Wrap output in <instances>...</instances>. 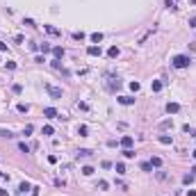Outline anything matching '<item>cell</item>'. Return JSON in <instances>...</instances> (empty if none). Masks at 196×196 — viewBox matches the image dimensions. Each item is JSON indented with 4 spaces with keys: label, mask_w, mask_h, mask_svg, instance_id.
Masks as SVG:
<instances>
[{
    "label": "cell",
    "mask_w": 196,
    "mask_h": 196,
    "mask_svg": "<svg viewBox=\"0 0 196 196\" xmlns=\"http://www.w3.org/2000/svg\"><path fill=\"white\" fill-rule=\"evenodd\" d=\"M192 5H196V0H192Z\"/></svg>",
    "instance_id": "b9f144b4"
},
{
    "label": "cell",
    "mask_w": 196,
    "mask_h": 196,
    "mask_svg": "<svg viewBox=\"0 0 196 196\" xmlns=\"http://www.w3.org/2000/svg\"><path fill=\"white\" fill-rule=\"evenodd\" d=\"M151 166H153V169H160V166H162V157H157V155L151 157Z\"/></svg>",
    "instance_id": "7c38bea8"
},
{
    "label": "cell",
    "mask_w": 196,
    "mask_h": 196,
    "mask_svg": "<svg viewBox=\"0 0 196 196\" xmlns=\"http://www.w3.org/2000/svg\"><path fill=\"white\" fill-rule=\"evenodd\" d=\"M43 116H48V119H57V109H55V107H46V109H43Z\"/></svg>",
    "instance_id": "52a82bcc"
},
{
    "label": "cell",
    "mask_w": 196,
    "mask_h": 196,
    "mask_svg": "<svg viewBox=\"0 0 196 196\" xmlns=\"http://www.w3.org/2000/svg\"><path fill=\"white\" fill-rule=\"evenodd\" d=\"M114 169H116V173H119V176H123V173H126V164H123V162H116V164H114Z\"/></svg>",
    "instance_id": "4fadbf2b"
},
{
    "label": "cell",
    "mask_w": 196,
    "mask_h": 196,
    "mask_svg": "<svg viewBox=\"0 0 196 196\" xmlns=\"http://www.w3.org/2000/svg\"><path fill=\"white\" fill-rule=\"evenodd\" d=\"M178 109H180V105H178V103H166V112H169V114H176Z\"/></svg>",
    "instance_id": "9c48e42d"
},
{
    "label": "cell",
    "mask_w": 196,
    "mask_h": 196,
    "mask_svg": "<svg viewBox=\"0 0 196 196\" xmlns=\"http://www.w3.org/2000/svg\"><path fill=\"white\" fill-rule=\"evenodd\" d=\"M39 50H43V53H48V50H53V48H50V43H41V46H39Z\"/></svg>",
    "instance_id": "4316f807"
},
{
    "label": "cell",
    "mask_w": 196,
    "mask_h": 196,
    "mask_svg": "<svg viewBox=\"0 0 196 196\" xmlns=\"http://www.w3.org/2000/svg\"><path fill=\"white\" fill-rule=\"evenodd\" d=\"M187 196H196V189H189V192H187Z\"/></svg>",
    "instance_id": "f35d334b"
},
{
    "label": "cell",
    "mask_w": 196,
    "mask_h": 196,
    "mask_svg": "<svg viewBox=\"0 0 196 196\" xmlns=\"http://www.w3.org/2000/svg\"><path fill=\"white\" fill-rule=\"evenodd\" d=\"M18 151H21V153H30V146H28L25 141H21V144H18Z\"/></svg>",
    "instance_id": "44dd1931"
},
{
    "label": "cell",
    "mask_w": 196,
    "mask_h": 196,
    "mask_svg": "<svg viewBox=\"0 0 196 196\" xmlns=\"http://www.w3.org/2000/svg\"><path fill=\"white\" fill-rule=\"evenodd\" d=\"M53 132H55L53 126H43V134H53Z\"/></svg>",
    "instance_id": "4dcf8cb0"
},
{
    "label": "cell",
    "mask_w": 196,
    "mask_h": 196,
    "mask_svg": "<svg viewBox=\"0 0 196 196\" xmlns=\"http://www.w3.org/2000/svg\"><path fill=\"white\" fill-rule=\"evenodd\" d=\"M109 185H107V180H98V185H96V189H100V192H105Z\"/></svg>",
    "instance_id": "e0dca14e"
},
{
    "label": "cell",
    "mask_w": 196,
    "mask_h": 196,
    "mask_svg": "<svg viewBox=\"0 0 196 196\" xmlns=\"http://www.w3.org/2000/svg\"><path fill=\"white\" fill-rule=\"evenodd\" d=\"M162 87H164V82H160V80H153L151 82V91H162Z\"/></svg>",
    "instance_id": "8fae6325"
},
{
    "label": "cell",
    "mask_w": 196,
    "mask_h": 196,
    "mask_svg": "<svg viewBox=\"0 0 196 196\" xmlns=\"http://www.w3.org/2000/svg\"><path fill=\"white\" fill-rule=\"evenodd\" d=\"M82 173H84V176H91V173H94V166H84Z\"/></svg>",
    "instance_id": "83f0119b"
},
{
    "label": "cell",
    "mask_w": 196,
    "mask_h": 196,
    "mask_svg": "<svg viewBox=\"0 0 196 196\" xmlns=\"http://www.w3.org/2000/svg\"><path fill=\"white\" fill-rule=\"evenodd\" d=\"M5 50H7V43H5V41H0V53H5Z\"/></svg>",
    "instance_id": "8d00e7d4"
},
{
    "label": "cell",
    "mask_w": 196,
    "mask_h": 196,
    "mask_svg": "<svg viewBox=\"0 0 196 196\" xmlns=\"http://www.w3.org/2000/svg\"><path fill=\"white\" fill-rule=\"evenodd\" d=\"M87 53H89L91 57H100V55H103V50H100V46H89V48H87Z\"/></svg>",
    "instance_id": "3957f363"
},
{
    "label": "cell",
    "mask_w": 196,
    "mask_h": 196,
    "mask_svg": "<svg viewBox=\"0 0 196 196\" xmlns=\"http://www.w3.org/2000/svg\"><path fill=\"white\" fill-rule=\"evenodd\" d=\"M194 178H196V176H192V173H187V176L182 178V182H185V185H192V182H194Z\"/></svg>",
    "instance_id": "7402d4cb"
},
{
    "label": "cell",
    "mask_w": 196,
    "mask_h": 196,
    "mask_svg": "<svg viewBox=\"0 0 196 196\" xmlns=\"http://www.w3.org/2000/svg\"><path fill=\"white\" fill-rule=\"evenodd\" d=\"M91 41H94V43H100V41H103V34H100V32H94V34H91Z\"/></svg>",
    "instance_id": "d6986e66"
},
{
    "label": "cell",
    "mask_w": 196,
    "mask_h": 196,
    "mask_svg": "<svg viewBox=\"0 0 196 196\" xmlns=\"http://www.w3.org/2000/svg\"><path fill=\"white\" fill-rule=\"evenodd\" d=\"M192 155H194V157H196V151H194V153H192Z\"/></svg>",
    "instance_id": "7bdbcfd3"
},
{
    "label": "cell",
    "mask_w": 196,
    "mask_h": 196,
    "mask_svg": "<svg viewBox=\"0 0 196 196\" xmlns=\"http://www.w3.org/2000/svg\"><path fill=\"white\" fill-rule=\"evenodd\" d=\"M141 171H153V166H151V162H141Z\"/></svg>",
    "instance_id": "484cf974"
},
{
    "label": "cell",
    "mask_w": 196,
    "mask_h": 196,
    "mask_svg": "<svg viewBox=\"0 0 196 196\" xmlns=\"http://www.w3.org/2000/svg\"><path fill=\"white\" fill-rule=\"evenodd\" d=\"M43 28H46V32H48V34H53V36H59V30H57V28H53V25H43Z\"/></svg>",
    "instance_id": "9a60e30c"
},
{
    "label": "cell",
    "mask_w": 196,
    "mask_h": 196,
    "mask_svg": "<svg viewBox=\"0 0 196 196\" xmlns=\"http://www.w3.org/2000/svg\"><path fill=\"white\" fill-rule=\"evenodd\" d=\"M169 128H173V121H171V119H166V121L160 123V130H169Z\"/></svg>",
    "instance_id": "5bb4252c"
},
{
    "label": "cell",
    "mask_w": 196,
    "mask_h": 196,
    "mask_svg": "<svg viewBox=\"0 0 196 196\" xmlns=\"http://www.w3.org/2000/svg\"><path fill=\"white\" fill-rule=\"evenodd\" d=\"M43 89H46V91H48V94H50L53 98H62V89H59V87H53V84H43Z\"/></svg>",
    "instance_id": "7a4b0ae2"
},
{
    "label": "cell",
    "mask_w": 196,
    "mask_h": 196,
    "mask_svg": "<svg viewBox=\"0 0 196 196\" xmlns=\"http://www.w3.org/2000/svg\"><path fill=\"white\" fill-rule=\"evenodd\" d=\"M32 130H34L32 126H25V128H23V134H30V132H32Z\"/></svg>",
    "instance_id": "e575fe53"
},
{
    "label": "cell",
    "mask_w": 196,
    "mask_h": 196,
    "mask_svg": "<svg viewBox=\"0 0 196 196\" xmlns=\"http://www.w3.org/2000/svg\"><path fill=\"white\" fill-rule=\"evenodd\" d=\"M121 105H134V98H130V96H119L116 98Z\"/></svg>",
    "instance_id": "30bf717a"
},
{
    "label": "cell",
    "mask_w": 196,
    "mask_h": 196,
    "mask_svg": "<svg viewBox=\"0 0 196 196\" xmlns=\"http://www.w3.org/2000/svg\"><path fill=\"white\" fill-rule=\"evenodd\" d=\"M53 55H55V59H62V57H64V48H62V46H55V48H53Z\"/></svg>",
    "instance_id": "ba28073f"
},
{
    "label": "cell",
    "mask_w": 196,
    "mask_h": 196,
    "mask_svg": "<svg viewBox=\"0 0 196 196\" xmlns=\"http://www.w3.org/2000/svg\"><path fill=\"white\" fill-rule=\"evenodd\" d=\"M189 62H192V59H189L187 55H176V57H173V66H176V68H185V66H189Z\"/></svg>",
    "instance_id": "6da1fadb"
},
{
    "label": "cell",
    "mask_w": 196,
    "mask_h": 196,
    "mask_svg": "<svg viewBox=\"0 0 196 196\" xmlns=\"http://www.w3.org/2000/svg\"><path fill=\"white\" fill-rule=\"evenodd\" d=\"M171 141H173V139H171L169 134H162V137H160V144H164V146H169Z\"/></svg>",
    "instance_id": "ac0fdd59"
},
{
    "label": "cell",
    "mask_w": 196,
    "mask_h": 196,
    "mask_svg": "<svg viewBox=\"0 0 196 196\" xmlns=\"http://www.w3.org/2000/svg\"><path fill=\"white\" fill-rule=\"evenodd\" d=\"M0 196H7V192H5V189H0Z\"/></svg>",
    "instance_id": "ab89813d"
},
{
    "label": "cell",
    "mask_w": 196,
    "mask_h": 196,
    "mask_svg": "<svg viewBox=\"0 0 196 196\" xmlns=\"http://www.w3.org/2000/svg\"><path fill=\"white\" fill-rule=\"evenodd\" d=\"M123 155H126V157H134V151H132V148H123Z\"/></svg>",
    "instance_id": "d4e9b609"
},
{
    "label": "cell",
    "mask_w": 196,
    "mask_h": 196,
    "mask_svg": "<svg viewBox=\"0 0 196 196\" xmlns=\"http://www.w3.org/2000/svg\"><path fill=\"white\" fill-rule=\"evenodd\" d=\"M0 137H7V139H11L14 134H11V132H9V130H0Z\"/></svg>",
    "instance_id": "f546056e"
},
{
    "label": "cell",
    "mask_w": 196,
    "mask_h": 196,
    "mask_svg": "<svg viewBox=\"0 0 196 196\" xmlns=\"http://www.w3.org/2000/svg\"><path fill=\"white\" fill-rule=\"evenodd\" d=\"M119 87H121V80L119 78H109L107 80V89H119Z\"/></svg>",
    "instance_id": "5b68a950"
},
{
    "label": "cell",
    "mask_w": 196,
    "mask_h": 196,
    "mask_svg": "<svg viewBox=\"0 0 196 196\" xmlns=\"http://www.w3.org/2000/svg\"><path fill=\"white\" fill-rule=\"evenodd\" d=\"M28 189H30V185H28V182H21V187H18V192H21V194H25Z\"/></svg>",
    "instance_id": "cb8c5ba5"
},
{
    "label": "cell",
    "mask_w": 196,
    "mask_h": 196,
    "mask_svg": "<svg viewBox=\"0 0 196 196\" xmlns=\"http://www.w3.org/2000/svg\"><path fill=\"white\" fill-rule=\"evenodd\" d=\"M189 25H192V28H196V18H189Z\"/></svg>",
    "instance_id": "74e56055"
},
{
    "label": "cell",
    "mask_w": 196,
    "mask_h": 196,
    "mask_svg": "<svg viewBox=\"0 0 196 196\" xmlns=\"http://www.w3.org/2000/svg\"><path fill=\"white\" fill-rule=\"evenodd\" d=\"M130 89L132 91H139V82H130Z\"/></svg>",
    "instance_id": "d6a6232c"
},
{
    "label": "cell",
    "mask_w": 196,
    "mask_h": 196,
    "mask_svg": "<svg viewBox=\"0 0 196 196\" xmlns=\"http://www.w3.org/2000/svg\"><path fill=\"white\" fill-rule=\"evenodd\" d=\"M53 66H55V68H59V71H62V62H59V59H53Z\"/></svg>",
    "instance_id": "836d02e7"
},
{
    "label": "cell",
    "mask_w": 196,
    "mask_h": 196,
    "mask_svg": "<svg viewBox=\"0 0 196 196\" xmlns=\"http://www.w3.org/2000/svg\"><path fill=\"white\" fill-rule=\"evenodd\" d=\"M16 109H18L21 114H25V112L30 109V105H25V103H18V107H16Z\"/></svg>",
    "instance_id": "ffe728a7"
},
{
    "label": "cell",
    "mask_w": 196,
    "mask_h": 196,
    "mask_svg": "<svg viewBox=\"0 0 196 196\" xmlns=\"http://www.w3.org/2000/svg\"><path fill=\"white\" fill-rule=\"evenodd\" d=\"M73 39H75V41H82V39H84V34H82V32H73Z\"/></svg>",
    "instance_id": "f1b7e54d"
},
{
    "label": "cell",
    "mask_w": 196,
    "mask_h": 196,
    "mask_svg": "<svg viewBox=\"0 0 196 196\" xmlns=\"http://www.w3.org/2000/svg\"><path fill=\"white\" fill-rule=\"evenodd\" d=\"M132 144H134V139H132L130 134H126V137H121V146H123V148H132Z\"/></svg>",
    "instance_id": "277c9868"
},
{
    "label": "cell",
    "mask_w": 196,
    "mask_h": 196,
    "mask_svg": "<svg viewBox=\"0 0 196 196\" xmlns=\"http://www.w3.org/2000/svg\"><path fill=\"white\" fill-rule=\"evenodd\" d=\"M91 155H94V151H89V148H80V151H78V160H80V157L87 160V157H91Z\"/></svg>",
    "instance_id": "8992f818"
},
{
    "label": "cell",
    "mask_w": 196,
    "mask_h": 196,
    "mask_svg": "<svg viewBox=\"0 0 196 196\" xmlns=\"http://www.w3.org/2000/svg\"><path fill=\"white\" fill-rule=\"evenodd\" d=\"M11 89H14V94H21V91H23V87H21V84H14Z\"/></svg>",
    "instance_id": "1f68e13d"
},
{
    "label": "cell",
    "mask_w": 196,
    "mask_h": 196,
    "mask_svg": "<svg viewBox=\"0 0 196 196\" xmlns=\"http://www.w3.org/2000/svg\"><path fill=\"white\" fill-rule=\"evenodd\" d=\"M87 126H78V134H80V137H87Z\"/></svg>",
    "instance_id": "603a6c76"
},
{
    "label": "cell",
    "mask_w": 196,
    "mask_h": 196,
    "mask_svg": "<svg viewBox=\"0 0 196 196\" xmlns=\"http://www.w3.org/2000/svg\"><path fill=\"white\" fill-rule=\"evenodd\" d=\"M192 176H196V166H192Z\"/></svg>",
    "instance_id": "60d3db41"
},
{
    "label": "cell",
    "mask_w": 196,
    "mask_h": 196,
    "mask_svg": "<svg viewBox=\"0 0 196 196\" xmlns=\"http://www.w3.org/2000/svg\"><path fill=\"white\" fill-rule=\"evenodd\" d=\"M107 57H112V59H114V57H119V48H116V46H112V48L107 50Z\"/></svg>",
    "instance_id": "2e32d148"
},
{
    "label": "cell",
    "mask_w": 196,
    "mask_h": 196,
    "mask_svg": "<svg viewBox=\"0 0 196 196\" xmlns=\"http://www.w3.org/2000/svg\"><path fill=\"white\" fill-rule=\"evenodd\" d=\"M30 194H32V196H39V187H30Z\"/></svg>",
    "instance_id": "d590c367"
}]
</instances>
